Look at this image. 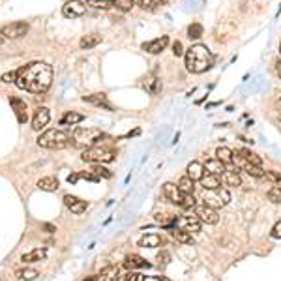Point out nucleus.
Masks as SVG:
<instances>
[{
	"label": "nucleus",
	"instance_id": "nucleus-1",
	"mask_svg": "<svg viewBox=\"0 0 281 281\" xmlns=\"http://www.w3.org/2000/svg\"><path fill=\"white\" fill-rule=\"evenodd\" d=\"M53 83V68L45 62H30L17 70V88L32 94H43Z\"/></svg>",
	"mask_w": 281,
	"mask_h": 281
},
{
	"label": "nucleus",
	"instance_id": "nucleus-2",
	"mask_svg": "<svg viewBox=\"0 0 281 281\" xmlns=\"http://www.w3.org/2000/svg\"><path fill=\"white\" fill-rule=\"evenodd\" d=\"M186 70L191 73H205L214 64L212 51L203 43H195L186 51Z\"/></svg>",
	"mask_w": 281,
	"mask_h": 281
},
{
	"label": "nucleus",
	"instance_id": "nucleus-3",
	"mask_svg": "<svg viewBox=\"0 0 281 281\" xmlns=\"http://www.w3.org/2000/svg\"><path fill=\"white\" fill-rule=\"evenodd\" d=\"M71 142V137L62 130H47L37 137V146L47 150H62Z\"/></svg>",
	"mask_w": 281,
	"mask_h": 281
},
{
	"label": "nucleus",
	"instance_id": "nucleus-4",
	"mask_svg": "<svg viewBox=\"0 0 281 281\" xmlns=\"http://www.w3.org/2000/svg\"><path fill=\"white\" fill-rule=\"evenodd\" d=\"M102 139H105V135L102 133V130H96V128H75L71 133V142L77 148H90Z\"/></svg>",
	"mask_w": 281,
	"mask_h": 281
},
{
	"label": "nucleus",
	"instance_id": "nucleus-5",
	"mask_svg": "<svg viewBox=\"0 0 281 281\" xmlns=\"http://www.w3.org/2000/svg\"><path fill=\"white\" fill-rule=\"evenodd\" d=\"M116 158V152L109 146H100V144H94L90 148H84L81 159L86 163H111Z\"/></svg>",
	"mask_w": 281,
	"mask_h": 281
},
{
	"label": "nucleus",
	"instance_id": "nucleus-6",
	"mask_svg": "<svg viewBox=\"0 0 281 281\" xmlns=\"http://www.w3.org/2000/svg\"><path fill=\"white\" fill-rule=\"evenodd\" d=\"M203 203L206 206L217 210V208H223V206H227L231 203V193L227 189H221V187H217V189H205Z\"/></svg>",
	"mask_w": 281,
	"mask_h": 281
},
{
	"label": "nucleus",
	"instance_id": "nucleus-7",
	"mask_svg": "<svg viewBox=\"0 0 281 281\" xmlns=\"http://www.w3.org/2000/svg\"><path fill=\"white\" fill-rule=\"evenodd\" d=\"M28 28L30 27L27 21H13V23H8L0 28V36L6 39H21L27 36Z\"/></svg>",
	"mask_w": 281,
	"mask_h": 281
},
{
	"label": "nucleus",
	"instance_id": "nucleus-8",
	"mask_svg": "<svg viewBox=\"0 0 281 281\" xmlns=\"http://www.w3.org/2000/svg\"><path fill=\"white\" fill-rule=\"evenodd\" d=\"M195 215L199 217V221L201 223H206V225H215L219 221V215H217V210L215 208H210V206H206L205 203H201V205H197L195 208Z\"/></svg>",
	"mask_w": 281,
	"mask_h": 281
},
{
	"label": "nucleus",
	"instance_id": "nucleus-9",
	"mask_svg": "<svg viewBox=\"0 0 281 281\" xmlns=\"http://www.w3.org/2000/svg\"><path fill=\"white\" fill-rule=\"evenodd\" d=\"M169 45V36H161L156 37V39H150V41H144L142 43V51H146L148 55H159L161 51H165V47Z\"/></svg>",
	"mask_w": 281,
	"mask_h": 281
},
{
	"label": "nucleus",
	"instance_id": "nucleus-10",
	"mask_svg": "<svg viewBox=\"0 0 281 281\" xmlns=\"http://www.w3.org/2000/svg\"><path fill=\"white\" fill-rule=\"evenodd\" d=\"M62 15L68 19H77L84 15V4L79 0H68L62 6Z\"/></svg>",
	"mask_w": 281,
	"mask_h": 281
},
{
	"label": "nucleus",
	"instance_id": "nucleus-11",
	"mask_svg": "<svg viewBox=\"0 0 281 281\" xmlns=\"http://www.w3.org/2000/svg\"><path fill=\"white\" fill-rule=\"evenodd\" d=\"M51 120V112L47 107H37L34 112V118H32V130L34 131H41Z\"/></svg>",
	"mask_w": 281,
	"mask_h": 281
},
{
	"label": "nucleus",
	"instance_id": "nucleus-12",
	"mask_svg": "<svg viewBox=\"0 0 281 281\" xmlns=\"http://www.w3.org/2000/svg\"><path fill=\"white\" fill-rule=\"evenodd\" d=\"M9 105H11V109L15 111V116H17L19 124H25V122L28 120L27 102H23L21 98H9Z\"/></svg>",
	"mask_w": 281,
	"mask_h": 281
},
{
	"label": "nucleus",
	"instance_id": "nucleus-13",
	"mask_svg": "<svg viewBox=\"0 0 281 281\" xmlns=\"http://www.w3.org/2000/svg\"><path fill=\"white\" fill-rule=\"evenodd\" d=\"M176 225H180V229L187 231L189 234L201 233V227H203V223L199 221V217H197V215L195 217H191V215H187V217H178Z\"/></svg>",
	"mask_w": 281,
	"mask_h": 281
},
{
	"label": "nucleus",
	"instance_id": "nucleus-14",
	"mask_svg": "<svg viewBox=\"0 0 281 281\" xmlns=\"http://www.w3.org/2000/svg\"><path fill=\"white\" fill-rule=\"evenodd\" d=\"M64 205L68 206V210H71V212L77 215L84 214L86 208H88L86 201H83V199H79V197H75V195H64Z\"/></svg>",
	"mask_w": 281,
	"mask_h": 281
},
{
	"label": "nucleus",
	"instance_id": "nucleus-15",
	"mask_svg": "<svg viewBox=\"0 0 281 281\" xmlns=\"http://www.w3.org/2000/svg\"><path fill=\"white\" fill-rule=\"evenodd\" d=\"M163 195H165V199L167 201H171L173 205H182V199H184V193L178 189L176 184H171V182H167V184H163Z\"/></svg>",
	"mask_w": 281,
	"mask_h": 281
},
{
	"label": "nucleus",
	"instance_id": "nucleus-16",
	"mask_svg": "<svg viewBox=\"0 0 281 281\" xmlns=\"http://www.w3.org/2000/svg\"><path fill=\"white\" fill-rule=\"evenodd\" d=\"M116 278H118V266H105L102 272H98L86 281H116Z\"/></svg>",
	"mask_w": 281,
	"mask_h": 281
},
{
	"label": "nucleus",
	"instance_id": "nucleus-17",
	"mask_svg": "<svg viewBox=\"0 0 281 281\" xmlns=\"http://www.w3.org/2000/svg\"><path fill=\"white\" fill-rule=\"evenodd\" d=\"M142 88H144L150 96H158V94L161 92V81H159L154 73H150L142 79Z\"/></svg>",
	"mask_w": 281,
	"mask_h": 281
},
{
	"label": "nucleus",
	"instance_id": "nucleus-18",
	"mask_svg": "<svg viewBox=\"0 0 281 281\" xmlns=\"http://www.w3.org/2000/svg\"><path fill=\"white\" fill-rule=\"evenodd\" d=\"M186 171H187L186 175L191 178L193 182H201L203 176H205V165H203V163H199V161H191V163L187 165Z\"/></svg>",
	"mask_w": 281,
	"mask_h": 281
},
{
	"label": "nucleus",
	"instance_id": "nucleus-19",
	"mask_svg": "<svg viewBox=\"0 0 281 281\" xmlns=\"http://www.w3.org/2000/svg\"><path fill=\"white\" fill-rule=\"evenodd\" d=\"M45 257H47L45 247H37V249H32V251L25 253V255L21 257V261L25 262V264H28V262H41Z\"/></svg>",
	"mask_w": 281,
	"mask_h": 281
},
{
	"label": "nucleus",
	"instance_id": "nucleus-20",
	"mask_svg": "<svg viewBox=\"0 0 281 281\" xmlns=\"http://www.w3.org/2000/svg\"><path fill=\"white\" fill-rule=\"evenodd\" d=\"M165 244V240L159 234H144L139 240L140 247H161Z\"/></svg>",
	"mask_w": 281,
	"mask_h": 281
},
{
	"label": "nucleus",
	"instance_id": "nucleus-21",
	"mask_svg": "<svg viewBox=\"0 0 281 281\" xmlns=\"http://www.w3.org/2000/svg\"><path fill=\"white\" fill-rule=\"evenodd\" d=\"M83 102L98 105V107H105V109H109V111L112 109L111 105H109V102H107V96H105V94H100V92L90 94V96H83Z\"/></svg>",
	"mask_w": 281,
	"mask_h": 281
},
{
	"label": "nucleus",
	"instance_id": "nucleus-22",
	"mask_svg": "<svg viewBox=\"0 0 281 281\" xmlns=\"http://www.w3.org/2000/svg\"><path fill=\"white\" fill-rule=\"evenodd\" d=\"M205 173L208 175H217V176H221L225 173V163H221L217 158L214 159H208L205 163Z\"/></svg>",
	"mask_w": 281,
	"mask_h": 281
},
{
	"label": "nucleus",
	"instance_id": "nucleus-23",
	"mask_svg": "<svg viewBox=\"0 0 281 281\" xmlns=\"http://www.w3.org/2000/svg\"><path fill=\"white\" fill-rule=\"evenodd\" d=\"M221 182L225 186H231V187H238L242 186V178L238 175V171H225L221 175Z\"/></svg>",
	"mask_w": 281,
	"mask_h": 281
},
{
	"label": "nucleus",
	"instance_id": "nucleus-24",
	"mask_svg": "<svg viewBox=\"0 0 281 281\" xmlns=\"http://www.w3.org/2000/svg\"><path fill=\"white\" fill-rule=\"evenodd\" d=\"M124 266H126L128 270H135V268H148L150 264L144 261L142 257H139V255H130V257H126Z\"/></svg>",
	"mask_w": 281,
	"mask_h": 281
},
{
	"label": "nucleus",
	"instance_id": "nucleus-25",
	"mask_svg": "<svg viewBox=\"0 0 281 281\" xmlns=\"http://www.w3.org/2000/svg\"><path fill=\"white\" fill-rule=\"evenodd\" d=\"M100 43H102V36H100L98 32L86 34V36H83V37H81V41H79L81 49H94V47L100 45Z\"/></svg>",
	"mask_w": 281,
	"mask_h": 281
},
{
	"label": "nucleus",
	"instance_id": "nucleus-26",
	"mask_svg": "<svg viewBox=\"0 0 281 281\" xmlns=\"http://www.w3.org/2000/svg\"><path fill=\"white\" fill-rule=\"evenodd\" d=\"M58 178L56 176H43L39 182H37V187L41 189V191H56L58 189Z\"/></svg>",
	"mask_w": 281,
	"mask_h": 281
},
{
	"label": "nucleus",
	"instance_id": "nucleus-27",
	"mask_svg": "<svg viewBox=\"0 0 281 281\" xmlns=\"http://www.w3.org/2000/svg\"><path fill=\"white\" fill-rule=\"evenodd\" d=\"M84 120V114H81V112H75V111H68L60 118V124L62 126H75V124H79V122Z\"/></svg>",
	"mask_w": 281,
	"mask_h": 281
},
{
	"label": "nucleus",
	"instance_id": "nucleus-28",
	"mask_svg": "<svg viewBox=\"0 0 281 281\" xmlns=\"http://www.w3.org/2000/svg\"><path fill=\"white\" fill-rule=\"evenodd\" d=\"M176 186H178V189L184 193V195H193V191H195V182L187 176V175L178 180Z\"/></svg>",
	"mask_w": 281,
	"mask_h": 281
},
{
	"label": "nucleus",
	"instance_id": "nucleus-29",
	"mask_svg": "<svg viewBox=\"0 0 281 281\" xmlns=\"http://www.w3.org/2000/svg\"><path fill=\"white\" fill-rule=\"evenodd\" d=\"M201 184H203L205 189H217V187H221V176L206 173L205 176H203V180H201Z\"/></svg>",
	"mask_w": 281,
	"mask_h": 281
},
{
	"label": "nucleus",
	"instance_id": "nucleus-30",
	"mask_svg": "<svg viewBox=\"0 0 281 281\" xmlns=\"http://www.w3.org/2000/svg\"><path fill=\"white\" fill-rule=\"evenodd\" d=\"M215 158L219 159L221 163H225V165H231L233 163V150L227 148V146H219L215 150Z\"/></svg>",
	"mask_w": 281,
	"mask_h": 281
},
{
	"label": "nucleus",
	"instance_id": "nucleus-31",
	"mask_svg": "<svg viewBox=\"0 0 281 281\" xmlns=\"http://www.w3.org/2000/svg\"><path fill=\"white\" fill-rule=\"evenodd\" d=\"M37 276H39V272L34 270V268H21V270H17V278L21 281H34L37 280Z\"/></svg>",
	"mask_w": 281,
	"mask_h": 281
},
{
	"label": "nucleus",
	"instance_id": "nucleus-32",
	"mask_svg": "<svg viewBox=\"0 0 281 281\" xmlns=\"http://www.w3.org/2000/svg\"><path fill=\"white\" fill-rule=\"evenodd\" d=\"M173 236H175L180 244H191V240H193L191 234L187 233V231H184V229H180V227H175V229H173Z\"/></svg>",
	"mask_w": 281,
	"mask_h": 281
},
{
	"label": "nucleus",
	"instance_id": "nucleus-33",
	"mask_svg": "<svg viewBox=\"0 0 281 281\" xmlns=\"http://www.w3.org/2000/svg\"><path fill=\"white\" fill-rule=\"evenodd\" d=\"M135 6H140L142 9H148V11H152V9H156V6L158 4H165V0H131Z\"/></svg>",
	"mask_w": 281,
	"mask_h": 281
},
{
	"label": "nucleus",
	"instance_id": "nucleus-34",
	"mask_svg": "<svg viewBox=\"0 0 281 281\" xmlns=\"http://www.w3.org/2000/svg\"><path fill=\"white\" fill-rule=\"evenodd\" d=\"M203 36V25L201 23H191L189 28H187V37L189 39H199Z\"/></svg>",
	"mask_w": 281,
	"mask_h": 281
},
{
	"label": "nucleus",
	"instance_id": "nucleus-35",
	"mask_svg": "<svg viewBox=\"0 0 281 281\" xmlns=\"http://www.w3.org/2000/svg\"><path fill=\"white\" fill-rule=\"evenodd\" d=\"M262 178H264L266 182L276 184V186H280V184H281V173H278V171H264Z\"/></svg>",
	"mask_w": 281,
	"mask_h": 281
},
{
	"label": "nucleus",
	"instance_id": "nucleus-36",
	"mask_svg": "<svg viewBox=\"0 0 281 281\" xmlns=\"http://www.w3.org/2000/svg\"><path fill=\"white\" fill-rule=\"evenodd\" d=\"M244 171H246L249 176H255V178H262V175H264L262 167H259V165H251V163L244 165Z\"/></svg>",
	"mask_w": 281,
	"mask_h": 281
},
{
	"label": "nucleus",
	"instance_id": "nucleus-37",
	"mask_svg": "<svg viewBox=\"0 0 281 281\" xmlns=\"http://www.w3.org/2000/svg\"><path fill=\"white\" fill-rule=\"evenodd\" d=\"M86 4L96 9H111L112 8L111 0H86Z\"/></svg>",
	"mask_w": 281,
	"mask_h": 281
},
{
	"label": "nucleus",
	"instance_id": "nucleus-38",
	"mask_svg": "<svg viewBox=\"0 0 281 281\" xmlns=\"http://www.w3.org/2000/svg\"><path fill=\"white\" fill-rule=\"evenodd\" d=\"M268 199L276 205H281V186H274L268 189Z\"/></svg>",
	"mask_w": 281,
	"mask_h": 281
},
{
	"label": "nucleus",
	"instance_id": "nucleus-39",
	"mask_svg": "<svg viewBox=\"0 0 281 281\" xmlns=\"http://www.w3.org/2000/svg\"><path fill=\"white\" fill-rule=\"evenodd\" d=\"M92 173H94V175H96L98 178H111V176H112L111 171H109V169H105V167H102L100 163H96V165H94Z\"/></svg>",
	"mask_w": 281,
	"mask_h": 281
},
{
	"label": "nucleus",
	"instance_id": "nucleus-40",
	"mask_svg": "<svg viewBox=\"0 0 281 281\" xmlns=\"http://www.w3.org/2000/svg\"><path fill=\"white\" fill-rule=\"evenodd\" d=\"M142 278H144V276H140L137 272L130 270L128 274H124V276H118L116 281H142Z\"/></svg>",
	"mask_w": 281,
	"mask_h": 281
},
{
	"label": "nucleus",
	"instance_id": "nucleus-41",
	"mask_svg": "<svg viewBox=\"0 0 281 281\" xmlns=\"http://www.w3.org/2000/svg\"><path fill=\"white\" fill-rule=\"evenodd\" d=\"M111 4L112 6H116L118 9H122V11H130V9L135 6L131 0H111Z\"/></svg>",
	"mask_w": 281,
	"mask_h": 281
},
{
	"label": "nucleus",
	"instance_id": "nucleus-42",
	"mask_svg": "<svg viewBox=\"0 0 281 281\" xmlns=\"http://www.w3.org/2000/svg\"><path fill=\"white\" fill-rule=\"evenodd\" d=\"M182 208L184 210H189V208H195L197 206V201H195V197L193 195H184V199H182Z\"/></svg>",
	"mask_w": 281,
	"mask_h": 281
},
{
	"label": "nucleus",
	"instance_id": "nucleus-43",
	"mask_svg": "<svg viewBox=\"0 0 281 281\" xmlns=\"http://www.w3.org/2000/svg\"><path fill=\"white\" fill-rule=\"evenodd\" d=\"M270 236H272V238H276V240H281V219L274 225V227H272Z\"/></svg>",
	"mask_w": 281,
	"mask_h": 281
},
{
	"label": "nucleus",
	"instance_id": "nucleus-44",
	"mask_svg": "<svg viewBox=\"0 0 281 281\" xmlns=\"http://www.w3.org/2000/svg\"><path fill=\"white\" fill-rule=\"evenodd\" d=\"M17 81V71H11V73L2 75V83H15Z\"/></svg>",
	"mask_w": 281,
	"mask_h": 281
},
{
	"label": "nucleus",
	"instance_id": "nucleus-45",
	"mask_svg": "<svg viewBox=\"0 0 281 281\" xmlns=\"http://www.w3.org/2000/svg\"><path fill=\"white\" fill-rule=\"evenodd\" d=\"M158 261H159V264H161V266H165V264L171 261V253H169V251H161L158 255Z\"/></svg>",
	"mask_w": 281,
	"mask_h": 281
},
{
	"label": "nucleus",
	"instance_id": "nucleus-46",
	"mask_svg": "<svg viewBox=\"0 0 281 281\" xmlns=\"http://www.w3.org/2000/svg\"><path fill=\"white\" fill-rule=\"evenodd\" d=\"M173 53H175V56L184 55V47H182V43H180V41H175V43H173Z\"/></svg>",
	"mask_w": 281,
	"mask_h": 281
},
{
	"label": "nucleus",
	"instance_id": "nucleus-47",
	"mask_svg": "<svg viewBox=\"0 0 281 281\" xmlns=\"http://www.w3.org/2000/svg\"><path fill=\"white\" fill-rule=\"evenodd\" d=\"M142 281H163V276H148V278H142Z\"/></svg>",
	"mask_w": 281,
	"mask_h": 281
},
{
	"label": "nucleus",
	"instance_id": "nucleus-48",
	"mask_svg": "<svg viewBox=\"0 0 281 281\" xmlns=\"http://www.w3.org/2000/svg\"><path fill=\"white\" fill-rule=\"evenodd\" d=\"M278 73H280V77H281V64H278Z\"/></svg>",
	"mask_w": 281,
	"mask_h": 281
},
{
	"label": "nucleus",
	"instance_id": "nucleus-49",
	"mask_svg": "<svg viewBox=\"0 0 281 281\" xmlns=\"http://www.w3.org/2000/svg\"><path fill=\"white\" fill-rule=\"evenodd\" d=\"M163 281H171V280H169V278H163Z\"/></svg>",
	"mask_w": 281,
	"mask_h": 281
},
{
	"label": "nucleus",
	"instance_id": "nucleus-50",
	"mask_svg": "<svg viewBox=\"0 0 281 281\" xmlns=\"http://www.w3.org/2000/svg\"><path fill=\"white\" fill-rule=\"evenodd\" d=\"M0 43H2V36H0Z\"/></svg>",
	"mask_w": 281,
	"mask_h": 281
},
{
	"label": "nucleus",
	"instance_id": "nucleus-51",
	"mask_svg": "<svg viewBox=\"0 0 281 281\" xmlns=\"http://www.w3.org/2000/svg\"><path fill=\"white\" fill-rule=\"evenodd\" d=\"M280 53H281V43H280Z\"/></svg>",
	"mask_w": 281,
	"mask_h": 281
},
{
	"label": "nucleus",
	"instance_id": "nucleus-52",
	"mask_svg": "<svg viewBox=\"0 0 281 281\" xmlns=\"http://www.w3.org/2000/svg\"><path fill=\"white\" fill-rule=\"evenodd\" d=\"M0 281H6V280H0Z\"/></svg>",
	"mask_w": 281,
	"mask_h": 281
},
{
	"label": "nucleus",
	"instance_id": "nucleus-53",
	"mask_svg": "<svg viewBox=\"0 0 281 281\" xmlns=\"http://www.w3.org/2000/svg\"><path fill=\"white\" fill-rule=\"evenodd\" d=\"M280 118H281V114H280Z\"/></svg>",
	"mask_w": 281,
	"mask_h": 281
}]
</instances>
